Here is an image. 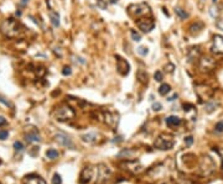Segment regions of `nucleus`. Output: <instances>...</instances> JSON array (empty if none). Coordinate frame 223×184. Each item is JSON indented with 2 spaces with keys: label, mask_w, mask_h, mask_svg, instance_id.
<instances>
[{
  "label": "nucleus",
  "mask_w": 223,
  "mask_h": 184,
  "mask_svg": "<svg viewBox=\"0 0 223 184\" xmlns=\"http://www.w3.org/2000/svg\"><path fill=\"white\" fill-rule=\"evenodd\" d=\"M25 27L15 19H6L4 20L1 25H0V31L4 36H6L8 38H18L21 37L24 35Z\"/></svg>",
  "instance_id": "nucleus-1"
},
{
  "label": "nucleus",
  "mask_w": 223,
  "mask_h": 184,
  "mask_svg": "<svg viewBox=\"0 0 223 184\" xmlns=\"http://www.w3.org/2000/svg\"><path fill=\"white\" fill-rule=\"evenodd\" d=\"M128 14L133 19H141V17H151V9L146 3H139V4H132L127 9Z\"/></svg>",
  "instance_id": "nucleus-2"
},
{
  "label": "nucleus",
  "mask_w": 223,
  "mask_h": 184,
  "mask_svg": "<svg viewBox=\"0 0 223 184\" xmlns=\"http://www.w3.org/2000/svg\"><path fill=\"white\" fill-rule=\"evenodd\" d=\"M146 176H148L150 182L159 183L160 181L161 182L166 181L167 177H169V173H167L166 167L164 164H158V166H154V167L150 168V169L146 172Z\"/></svg>",
  "instance_id": "nucleus-3"
},
{
  "label": "nucleus",
  "mask_w": 223,
  "mask_h": 184,
  "mask_svg": "<svg viewBox=\"0 0 223 184\" xmlns=\"http://www.w3.org/2000/svg\"><path fill=\"white\" fill-rule=\"evenodd\" d=\"M175 145V140L172 135L169 134H161L159 137L155 140L154 146L155 148L161 150V151H166V150H171Z\"/></svg>",
  "instance_id": "nucleus-4"
},
{
  "label": "nucleus",
  "mask_w": 223,
  "mask_h": 184,
  "mask_svg": "<svg viewBox=\"0 0 223 184\" xmlns=\"http://www.w3.org/2000/svg\"><path fill=\"white\" fill-rule=\"evenodd\" d=\"M75 115H76L75 110L66 104L61 105L55 111V118L57 121H68V120H72L75 118Z\"/></svg>",
  "instance_id": "nucleus-5"
},
{
  "label": "nucleus",
  "mask_w": 223,
  "mask_h": 184,
  "mask_svg": "<svg viewBox=\"0 0 223 184\" xmlns=\"http://www.w3.org/2000/svg\"><path fill=\"white\" fill-rule=\"evenodd\" d=\"M215 168H216V166H215V163H213V161H212V158L211 157H208V156H206V157H203L202 158V161H201V164H200V174L201 176H210L212 172L215 171Z\"/></svg>",
  "instance_id": "nucleus-6"
},
{
  "label": "nucleus",
  "mask_w": 223,
  "mask_h": 184,
  "mask_svg": "<svg viewBox=\"0 0 223 184\" xmlns=\"http://www.w3.org/2000/svg\"><path fill=\"white\" fill-rule=\"evenodd\" d=\"M135 22H136V26L143 31V32H151V31L154 30L155 27V22H154V20L151 17H141V19H138L135 20Z\"/></svg>",
  "instance_id": "nucleus-7"
},
{
  "label": "nucleus",
  "mask_w": 223,
  "mask_h": 184,
  "mask_svg": "<svg viewBox=\"0 0 223 184\" xmlns=\"http://www.w3.org/2000/svg\"><path fill=\"white\" fill-rule=\"evenodd\" d=\"M196 93L201 100H210L213 97V89H211L210 87L205 85V84H198L196 85Z\"/></svg>",
  "instance_id": "nucleus-8"
},
{
  "label": "nucleus",
  "mask_w": 223,
  "mask_h": 184,
  "mask_svg": "<svg viewBox=\"0 0 223 184\" xmlns=\"http://www.w3.org/2000/svg\"><path fill=\"white\" fill-rule=\"evenodd\" d=\"M122 167H123V169H127L130 173H133V174H139L144 169L143 166L140 164V162L135 161V160H128L127 162L122 163Z\"/></svg>",
  "instance_id": "nucleus-9"
},
{
  "label": "nucleus",
  "mask_w": 223,
  "mask_h": 184,
  "mask_svg": "<svg viewBox=\"0 0 223 184\" xmlns=\"http://www.w3.org/2000/svg\"><path fill=\"white\" fill-rule=\"evenodd\" d=\"M115 59H117V71L119 72V74L128 76L129 72H130V66H129V63L120 56H115Z\"/></svg>",
  "instance_id": "nucleus-10"
},
{
  "label": "nucleus",
  "mask_w": 223,
  "mask_h": 184,
  "mask_svg": "<svg viewBox=\"0 0 223 184\" xmlns=\"http://www.w3.org/2000/svg\"><path fill=\"white\" fill-rule=\"evenodd\" d=\"M211 50L216 55H223V36H221V35L215 36Z\"/></svg>",
  "instance_id": "nucleus-11"
},
{
  "label": "nucleus",
  "mask_w": 223,
  "mask_h": 184,
  "mask_svg": "<svg viewBox=\"0 0 223 184\" xmlns=\"http://www.w3.org/2000/svg\"><path fill=\"white\" fill-rule=\"evenodd\" d=\"M93 178V169L91 167H86L83 168V171L81 173V177H79V182L81 184H87L89 183L91 179Z\"/></svg>",
  "instance_id": "nucleus-12"
},
{
  "label": "nucleus",
  "mask_w": 223,
  "mask_h": 184,
  "mask_svg": "<svg viewBox=\"0 0 223 184\" xmlns=\"http://www.w3.org/2000/svg\"><path fill=\"white\" fill-rule=\"evenodd\" d=\"M56 141H57V142H58L60 145L65 146V147H68V148H73V142H72L71 139H70L67 135H65V134H57V135H56Z\"/></svg>",
  "instance_id": "nucleus-13"
},
{
  "label": "nucleus",
  "mask_w": 223,
  "mask_h": 184,
  "mask_svg": "<svg viewBox=\"0 0 223 184\" xmlns=\"http://www.w3.org/2000/svg\"><path fill=\"white\" fill-rule=\"evenodd\" d=\"M112 171L108 167H106L104 164H101L98 168V177H99V182H106L108 181V178L110 177Z\"/></svg>",
  "instance_id": "nucleus-14"
},
{
  "label": "nucleus",
  "mask_w": 223,
  "mask_h": 184,
  "mask_svg": "<svg viewBox=\"0 0 223 184\" xmlns=\"http://www.w3.org/2000/svg\"><path fill=\"white\" fill-rule=\"evenodd\" d=\"M135 155H138V152L135 150H132V148H125L123 150L122 152L118 153V158H124V160H134Z\"/></svg>",
  "instance_id": "nucleus-15"
},
{
  "label": "nucleus",
  "mask_w": 223,
  "mask_h": 184,
  "mask_svg": "<svg viewBox=\"0 0 223 184\" xmlns=\"http://www.w3.org/2000/svg\"><path fill=\"white\" fill-rule=\"evenodd\" d=\"M201 56V52H200V47H191L187 52V61L189 62H192L195 59H198Z\"/></svg>",
  "instance_id": "nucleus-16"
},
{
  "label": "nucleus",
  "mask_w": 223,
  "mask_h": 184,
  "mask_svg": "<svg viewBox=\"0 0 223 184\" xmlns=\"http://www.w3.org/2000/svg\"><path fill=\"white\" fill-rule=\"evenodd\" d=\"M201 68L203 71H212L215 68V62L210 57H206V58L201 59Z\"/></svg>",
  "instance_id": "nucleus-17"
},
{
  "label": "nucleus",
  "mask_w": 223,
  "mask_h": 184,
  "mask_svg": "<svg viewBox=\"0 0 223 184\" xmlns=\"http://www.w3.org/2000/svg\"><path fill=\"white\" fill-rule=\"evenodd\" d=\"M24 184H47L39 176H27L24 179Z\"/></svg>",
  "instance_id": "nucleus-18"
},
{
  "label": "nucleus",
  "mask_w": 223,
  "mask_h": 184,
  "mask_svg": "<svg viewBox=\"0 0 223 184\" xmlns=\"http://www.w3.org/2000/svg\"><path fill=\"white\" fill-rule=\"evenodd\" d=\"M202 30H203V24H202L201 21H196L195 24H192L189 27V32L195 36V35H198Z\"/></svg>",
  "instance_id": "nucleus-19"
},
{
  "label": "nucleus",
  "mask_w": 223,
  "mask_h": 184,
  "mask_svg": "<svg viewBox=\"0 0 223 184\" xmlns=\"http://www.w3.org/2000/svg\"><path fill=\"white\" fill-rule=\"evenodd\" d=\"M165 124H166L169 127H176V126L181 125V119L172 115V116H169V118L165 119Z\"/></svg>",
  "instance_id": "nucleus-20"
},
{
  "label": "nucleus",
  "mask_w": 223,
  "mask_h": 184,
  "mask_svg": "<svg viewBox=\"0 0 223 184\" xmlns=\"http://www.w3.org/2000/svg\"><path fill=\"white\" fill-rule=\"evenodd\" d=\"M104 121H106V124L107 125H109V126H112V127H114L115 126V124H117V121H118V119H117V116L114 114H112V113H104Z\"/></svg>",
  "instance_id": "nucleus-21"
},
{
  "label": "nucleus",
  "mask_w": 223,
  "mask_h": 184,
  "mask_svg": "<svg viewBox=\"0 0 223 184\" xmlns=\"http://www.w3.org/2000/svg\"><path fill=\"white\" fill-rule=\"evenodd\" d=\"M50 19H51V22H52V25L55 26V27H58L60 26V15L57 14V13H55V11H52L51 10L50 11Z\"/></svg>",
  "instance_id": "nucleus-22"
},
{
  "label": "nucleus",
  "mask_w": 223,
  "mask_h": 184,
  "mask_svg": "<svg viewBox=\"0 0 223 184\" xmlns=\"http://www.w3.org/2000/svg\"><path fill=\"white\" fill-rule=\"evenodd\" d=\"M136 78L139 79L140 83H143V84H148V74H146V72L143 71V69H139L138 73H136Z\"/></svg>",
  "instance_id": "nucleus-23"
},
{
  "label": "nucleus",
  "mask_w": 223,
  "mask_h": 184,
  "mask_svg": "<svg viewBox=\"0 0 223 184\" xmlns=\"http://www.w3.org/2000/svg\"><path fill=\"white\" fill-rule=\"evenodd\" d=\"M218 106V103H216L215 100H211V101H207L205 105V111L206 113H212L215 111V109Z\"/></svg>",
  "instance_id": "nucleus-24"
},
{
  "label": "nucleus",
  "mask_w": 223,
  "mask_h": 184,
  "mask_svg": "<svg viewBox=\"0 0 223 184\" xmlns=\"http://www.w3.org/2000/svg\"><path fill=\"white\" fill-rule=\"evenodd\" d=\"M25 140H26L27 142H39V141H40V136H39L37 132L27 134L26 136H25Z\"/></svg>",
  "instance_id": "nucleus-25"
},
{
  "label": "nucleus",
  "mask_w": 223,
  "mask_h": 184,
  "mask_svg": "<svg viewBox=\"0 0 223 184\" xmlns=\"http://www.w3.org/2000/svg\"><path fill=\"white\" fill-rule=\"evenodd\" d=\"M97 134L94 132H91V134H87V135H83L82 136V140L84 141V142H94V141H97Z\"/></svg>",
  "instance_id": "nucleus-26"
},
{
  "label": "nucleus",
  "mask_w": 223,
  "mask_h": 184,
  "mask_svg": "<svg viewBox=\"0 0 223 184\" xmlns=\"http://www.w3.org/2000/svg\"><path fill=\"white\" fill-rule=\"evenodd\" d=\"M170 92H171V87L169 85V84H166V83L161 84L160 88H159V94H160V95H166V94H169Z\"/></svg>",
  "instance_id": "nucleus-27"
},
{
  "label": "nucleus",
  "mask_w": 223,
  "mask_h": 184,
  "mask_svg": "<svg viewBox=\"0 0 223 184\" xmlns=\"http://www.w3.org/2000/svg\"><path fill=\"white\" fill-rule=\"evenodd\" d=\"M46 157L50 160H56L57 157H58V152H57V150H55V148H50V150H47V152H46Z\"/></svg>",
  "instance_id": "nucleus-28"
},
{
  "label": "nucleus",
  "mask_w": 223,
  "mask_h": 184,
  "mask_svg": "<svg viewBox=\"0 0 223 184\" xmlns=\"http://www.w3.org/2000/svg\"><path fill=\"white\" fill-rule=\"evenodd\" d=\"M175 13L177 14V16H179L180 19H182V20H185V19L189 17V14L186 13L184 9H181V8H176V9H175Z\"/></svg>",
  "instance_id": "nucleus-29"
},
{
  "label": "nucleus",
  "mask_w": 223,
  "mask_h": 184,
  "mask_svg": "<svg viewBox=\"0 0 223 184\" xmlns=\"http://www.w3.org/2000/svg\"><path fill=\"white\" fill-rule=\"evenodd\" d=\"M210 15H211V16L213 17V19L218 17V15H219V9H218V6H215V5H213V6L210 9Z\"/></svg>",
  "instance_id": "nucleus-30"
},
{
  "label": "nucleus",
  "mask_w": 223,
  "mask_h": 184,
  "mask_svg": "<svg viewBox=\"0 0 223 184\" xmlns=\"http://www.w3.org/2000/svg\"><path fill=\"white\" fill-rule=\"evenodd\" d=\"M130 36H132L133 41H135V42H139L140 40H141V35H140L139 32H136L135 30H132V31H130Z\"/></svg>",
  "instance_id": "nucleus-31"
},
{
  "label": "nucleus",
  "mask_w": 223,
  "mask_h": 184,
  "mask_svg": "<svg viewBox=\"0 0 223 184\" xmlns=\"http://www.w3.org/2000/svg\"><path fill=\"white\" fill-rule=\"evenodd\" d=\"M176 184H195L192 181H190L187 179V178H182V177H180L177 182H176Z\"/></svg>",
  "instance_id": "nucleus-32"
},
{
  "label": "nucleus",
  "mask_w": 223,
  "mask_h": 184,
  "mask_svg": "<svg viewBox=\"0 0 223 184\" xmlns=\"http://www.w3.org/2000/svg\"><path fill=\"white\" fill-rule=\"evenodd\" d=\"M154 78H155V80L156 82H161L164 79V76H163V73L160 72V71H156L154 73Z\"/></svg>",
  "instance_id": "nucleus-33"
},
{
  "label": "nucleus",
  "mask_w": 223,
  "mask_h": 184,
  "mask_svg": "<svg viewBox=\"0 0 223 184\" xmlns=\"http://www.w3.org/2000/svg\"><path fill=\"white\" fill-rule=\"evenodd\" d=\"M52 184H62V179H61V176L55 173L53 178H52Z\"/></svg>",
  "instance_id": "nucleus-34"
},
{
  "label": "nucleus",
  "mask_w": 223,
  "mask_h": 184,
  "mask_svg": "<svg viewBox=\"0 0 223 184\" xmlns=\"http://www.w3.org/2000/svg\"><path fill=\"white\" fill-rule=\"evenodd\" d=\"M14 148H15V151L21 152L24 150V145L20 142V141H16V142H14Z\"/></svg>",
  "instance_id": "nucleus-35"
},
{
  "label": "nucleus",
  "mask_w": 223,
  "mask_h": 184,
  "mask_svg": "<svg viewBox=\"0 0 223 184\" xmlns=\"http://www.w3.org/2000/svg\"><path fill=\"white\" fill-rule=\"evenodd\" d=\"M164 69L166 71L167 73H172V72H174V69H175V66L172 64V63H167V64H165Z\"/></svg>",
  "instance_id": "nucleus-36"
},
{
  "label": "nucleus",
  "mask_w": 223,
  "mask_h": 184,
  "mask_svg": "<svg viewBox=\"0 0 223 184\" xmlns=\"http://www.w3.org/2000/svg\"><path fill=\"white\" fill-rule=\"evenodd\" d=\"M138 53L139 55H141V56H146L148 53H149V50L146 48V47H139V48H138Z\"/></svg>",
  "instance_id": "nucleus-37"
},
{
  "label": "nucleus",
  "mask_w": 223,
  "mask_h": 184,
  "mask_svg": "<svg viewBox=\"0 0 223 184\" xmlns=\"http://www.w3.org/2000/svg\"><path fill=\"white\" fill-rule=\"evenodd\" d=\"M97 5H98V8H101L102 10L107 9V3L104 1V0H97Z\"/></svg>",
  "instance_id": "nucleus-38"
},
{
  "label": "nucleus",
  "mask_w": 223,
  "mask_h": 184,
  "mask_svg": "<svg viewBox=\"0 0 223 184\" xmlns=\"http://www.w3.org/2000/svg\"><path fill=\"white\" fill-rule=\"evenodd\" d=\"M62 74L63 76H71L72 74V69H71V67H63V69H62Z\"/></svg>",
  "instance_id": "nucleus-39"
},
{
  "label": "nucleus",
  "mask_w": 223,
  "mask_h": 184,
  "mask_svg": "<svg viewBox=\"0 0 223 184\" xmlns=\"http://www.w3.org/2000/svg\"><path fill=\"white\" fill-rule=\"evenodd\" d=\"M192 143H193V137H192V136H187V137H185V145L186 146L190 147Z\"/></svg>",
  "instance_id": "nucleus-40"
},
{
  "label": "nucleus",
  "mask_w": 223,
  "mask_h": 184,
  "mask_svg": "<svg viewBox=\"0 0 223 184\" xmlns=\"http://www.w3.org/2000/svg\"><path fill=\"white\" fill-rule=\"evenodd\" d=\"M9 136V132L6 130H0V140H6Z\"/></svg>",
  "instance_id": "nucleus-41"
},
{
  "label": "nucleus",
  "mask_w": 223,
  "mask_h": 184,
  "mask_svg": "<svg viewBox=\"0 0 223 184\" xmlns=\"http://www.w3.org/2000/svg\"><path fill=\"white\" fill-rule=\"evenodd\" d=\"M215 129H216L217 132H222V131H223V121H219L218 124H216Z\"/></svg>",
  "instance_id": "nucleus-42"
},
{
  "label": "nucleus",
  "mask_w": 223,
  "mask_h": 184,
  "mask_svg": "<svg viewBox=\"0 0 223 184\" xmlns=\"http://www.w3.org/2000/svg\"><path fill=\"white\" fill-rule=\"evenodd\" d=\"M161 108H163V105L160 103H154L153 104V110L154 111H159V110H161Z\"/></svg>",
  "instance_id": "nucleus-43"
},
{
  "label": "nucleus",
  "mask_w": 223,
  "mask_h": 184,
  "mask_svg": "<svg viewBox=\"0 0 223 184\" xmlns=\"http://www.w3.org/2000/svg\"><path fill=\"white\" fill-rule=\"evenodd\" d=\"M0 103H3L4 105H6V106H13V105L10 104V101L6 100V99H5L4 97H1V95H0Z\"/></svg>",
  "instance_id": "nucleus-44"
},
{
  "label": "nucleus",
  "mask_w": 223,
  "mask_h": 184,
  "mask_svg": "<svg viewBox=\"0 0 223 184\" xmlns=\"http://www.w3.org/2000/svg\"><path fill=\"white\" fill-rule=\"evenodd\" d=\"M217 152H218L219 156H221V160H222V171H223V148H218V150H217Z\"/></svg>",
  "instance_id": "nucleus-45"
},
{
  "label": "nucleus",
  "mask_w": 223,
  "mask_h": 184,
  "mask_svg": "<svg viewBox=\"0 0 223 184\" xmlns=\"http://www.w3.org/2000/svg\"><path fill=\"white\" fill-rule=\"evenodd\" d=\"M175 99H177V94H174V95L169 97V98H167V100H169V101H174Z\"/></svg>",
  "instance_id": "nucleus-46"
},
{
  "label": "nucleus",
  "mask_w": 223,
  "mask_h": 184,
  "mask_svg": "<svg viewBox=\"0 0 223 184\" xmlns=\"http://www.w3.org/2000/svg\"><path fill=\"white\" fill-rule=\"evenodd\" d=\"M5 124H6V120H5V118L0 116V126H4Z\"/></svg>",
  "instance_id": "nucleus-47"
},
{
  "label": "nucleus",
  "mask_w": 223,
  "mask_h": 184,
  "mask_svg": "<svg viewBox=\"0 0 223 184\" xmlns=\"http://www.w3.org/2000/svg\"><path fill=\"white\" fill-rule=\"evenodd\" d=\"M217 26H218L219 29H222V30H223V21L218 20V22H217Z\"/></svg>",
  "instance_id": "nucleus-48"
},
{
  "label": "nucleus",
  "mask_w": 223,
  "mask_h": 184,
  "mask_svg": "<svg viewBox=\"0 0 223 184\" xmlns=\"http://www.w3.org/2000/svg\"><path fill=\"white\" fill-rule=\"evenodd\" d=\"M117 1H118V0H109V3H110V4H115Z\"/></svg>",
  "instance_id": "nucleus-49"
},
{
  "label": "nucleus",
  "mask_w": 223,
  "mask_h": 184,
  "mask_svg": "<svg viewBox=\"0 0 223 184\" xmlns=\"http://www.w3.org/2000/svg\"><path fill=\"white\" fill-rule=\"evenodd\" d=\"M26 1H27V0H23L21 4H23V5H25V4H26Z\"/></svg>",
  "instance_id": "nucleus-50"
},
{
  "label": "nucleus",
  "mask_w": 223,
  "mask_h": 184,
  "mask_svg": "<svg viewBox=\"0 0 223 184\" xmlns=\"http://www.w3.org/2000/svg\"><path fill=\"white\" fill-rule=\"evenodd\" d=\"M212 1H213V3H215V4H216V3H217V0H212Z\"/></svg>",
  "instance_id": "nucleus-51"
},
{
  "label": "nucleus",
  "mask_w": 223,
  "mask_h": 184,
  "mask_svg": "<svg viewBox=\"0 0 223 184\" xmlns=\"http://www.w3.org/2000/svg\"><path fill=\"white\" fill-rule=\"evenodd\" d=\"M201 1H205V0H201Z\"/></svg>",
  "instance_id": "nucleus-52"
}]
</instances>
